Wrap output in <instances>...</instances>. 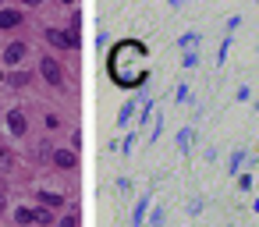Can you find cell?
Instances as JSON below:
<instances>
[{"label": "cell", "mask_w": 259, "mask_h": 227, "mask_svg": "<svg viewBox=\"0 0 259 227\" xmlns=\"http://www.w3.org/2000/svg\"><path fill=\"white\" fill-rule=\"evenodd\" d=\"M57 227H78V220H75V216H64V220H61Z\"/></svg>", "instance_id": "13"}, {"label": "cell", "mask_w": 259, "mask_h": 227, "mask_svg": "<svg viewBox=\"0 0 259 227\" xmlns=\"http://www.w3.org/2000/svg\"><path fill=\"white\" fill-rule=\"evenodd\" d=\"M15 25H22L18 11H0V29H15Z\"/></svg>", "instance_id": "6"}, {"label": "cell", "mask_w": 259, "mask_h": 227, "mask_svg": "<svg viewBox=\"0 0 259 227\" xmlns=\"http://www.w3.org/2000/svg\"><path fill=\"white\" fill-rule=\"evenodd\" d=\"M32 220H36V223H50V213H47V209H32Z\"/></svg>", "instance_id": "11"}, {"label": "cell", "mask_w": 259, "mask_h": 227, "mask_svg": "<svg viewBox=\"0 0 259 227\" xmlns=\"http://www.w3.org/2000/svg\"><path fill=\"white\" fill-rule=\"evenodd\" d=\"M25 54H29V47H25V43H11V47L4 50V61H8V64H18Z\"/></svg>", "instance_id": "4"}, {"label": "cell", "mask_w": 259, "mask_h": 227, "mask_svg": "<svg viewBox=\"0 0 259 227\" xmlns=\"http://www.w3.org/2000/svg\"><path fill=\"white\" fill-rule=\"evenodd\" d=\"M39 71H43V78L50 85H64V68L57 64V57H43L39 61Z\"/></svg>", "instance_id": "2"}, {"label": "cell", "mask_w": 259, "mask_h": 227, "mask_svg": "<svg viewBox=\"0 0 259 227\" xmlns=\"http://www.w3.org/2000/svg\"><path fill=\"white\" fill-rule=\"evenodd\" d=\"M54 163L68 170V167H75V153H64V149H57V153H54Z\"/></svg>", "instance_id": "7"}, {"label": "cell", "mask_w": 259, "mask_h": 227, "mask_svg": "<svg viewBox=\"0 0 259 227\" xmlns=\"http://www.w3.org/2000/svg\"><path fill=\"white\" fill-rule=\"evenodd\" d=\"M47 39L54 43V47H78V39H75V32H61V29H47Z\"/></svg>", "instance_id": "3"}, {"label": "cell", "mask_w": 259, "mask_h": 227, "mask_svg": "<svg viewBox=\"0 0 259 227\" xmlns=\"http://www.w3.org/2000/svg\"><path fill=\"white\" fill-rule=\"evenodd\" d=\"M39 199L47 206H64V195H57V192H39Z\"/></svg>", "instance_id": "8"}, {"label": "cell", "mask_w": 259, "mask_h": 227, "mask_svg": "<svg viewBox=\"0 0 259 227\" xmlns=\"http://www.w3.org/2000/svg\"><path fill=\"white\" fill-rule=\"evenodd\" d=\"M11 167V153L8 149H0V170H8Z\"/></svg>", "instance_id": "12"}, {"label": "cell", "mask_w": 259, "mask_h": 227, "mask_svg": "<svg viewBox=\"0 0 259 227\" xmlns=\"http://www.w3.org/2000/svg\"><path fill=\"white\" fill-rule=\"evenodd\" d=\"M0 82H4V75H0Z\"/></svg>", "instance_id": "15"}, {"label": "cell", "mask_w": 259, "mask_h": 227, "mask_svg": "<svg viewBox=\"0 0 259 227\" xmlns=\"http://www.w3.org/2000/svg\"><path fill=\"white\" fill-rule=\"evenodd\" d=\"M0 213H4V199H0Z\"/></svg>", "instance_id": "14"}, {"label": "cell", "mask_w": 259, "mask_h": 227, "mask_svg": "<svg viewBox=\"0 0 259 227\" xmlns=\"http://www.w3.org/2000/svg\"><path fill=\"white\" fill-rule=\"evenodd\" d=\"M29 78H32V75H25V71H18V75H11V78H8V85H15V89H22V85H29Z\"/></svg>", "instance_id": "9"}, {"label": "cell", "mask_w": 259, "mask_h": 227, "mask_svg": "<svg viewBox=\"0 0 259 227\" xmlns=\"http://www.w3.org/2000/svg\"><path fill=\"white\" fill-rule=\"evenodd\" d=\"M8 128H11V135H25V117H22V110H11V114H8Z\"/></svg>", "instance_id": "5"}, {"label": "cell", "mask_w": 259, "mask_h": 227, "mask_svg": "<svg viewBox=\"0 0 259 227\" xmlns=\"http://www.w3.org/2000/svg\"><path fill=\"white\" fill-rule=\"evenodd\" d=\"M15 220H18V223H32V209H18Z\"/></svg>", "instance_id": "10"}, {"label": "cell", "mask_w": 259, "mask_h": 227, "mask_svg": "<svg viewBox=\"0 0 259 227\" xmlns=\"http://www.w3.org/2000/svg\"><path fill=\"white\" fill-rule=\"evenodd\" d=\"M107 68H110V78H114L117 85H124V89L142 85L146 75H149L146 47H142L139 39H124V43H117L114 54H110V61H107Z\"/></svg>", "instance_id": "1"}]
</instances>
